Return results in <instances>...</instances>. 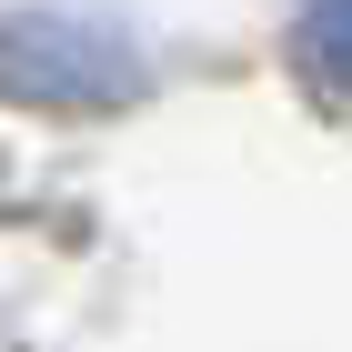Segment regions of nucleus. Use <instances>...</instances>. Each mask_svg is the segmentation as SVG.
Listing matches in <instances>:
<instances>
[{"label": "nucleus", "instance_id": "nucleus-1", "mask_svg": "<svg viewBox=\"0 0 352 352\" xmlns=\"http://www.w3.org/2000/svg\"><path fill=\"white\" fill-rule=\"evenodd\" d=\"M352 0H312V10H302V30H292V60H302V81L322 91V111L342 101V71H352Z\"/></svg>", "mask_w": 352, "mask_h": 352}]
</instances>
